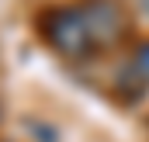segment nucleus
Segmentation results:
<instances>
[{
	"mask_svg": "<svg viewBox=\"0 0 149 142\" xmlns=\"http://www.w3.org/2000/svg\"><path fill=\"white\" fill-rule=\"evenodd\" d=\"M139 3H142V10H146V14H149V0H139Z\"/></svg>",
	"mask_w": 149,
	"mask_h": 142,
	"instance_id": "3",
	"label": "nucleus"
},
{
	"mask_svg": "<svg viewBox=\"0 0 149 142\" xmlns=\"http://www.w3.org/2000/svg\"><path fill=\"white\" fill-rule=\"evenodd\" d=\"M114 83H118L121 101H128V104L149 94V42H139V45L128 52V59L121 63Z\"/></svg>",
	"mask_w": 149,
	"mask_h": 142,
	"instance_id": "2",
	"label": "nucleus"
},
{
	"mask_svg": "<svg viewBox=\"0 0 149 142\" xmlns=\"http://www.w3.org/2000/svg\"><path fill=\"white\" fill-rule=\"evenodd\" d=\"M38 38L63 59H97L132 38V14L121 0H66L38 10Z\"/></svg>",
	"mask_w": 149,
	"mask_h": 142,
	"instance_id": "1",
	"label": "nucleus"
}]
</instances>
